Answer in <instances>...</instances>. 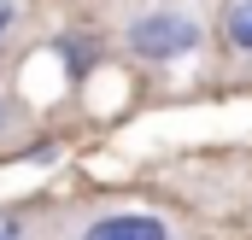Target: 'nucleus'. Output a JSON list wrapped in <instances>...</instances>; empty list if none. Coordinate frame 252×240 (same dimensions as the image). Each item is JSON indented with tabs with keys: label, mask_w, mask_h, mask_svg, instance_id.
<instances>
[{
	"label": "nucleus",
	"mask_w": 252,
	"mask_h": 240,
	"mask_svg": "<svg viewBox=\"0 0 252 240\" xmlns=\"http://www.w3.org/2000/svg\"><path fill=\"white\" fill-rule=\"evenodd\" d=\"M124 47L135 59H153V64L188 59L193 47H199V18H188L182 6H153V12H141L124 30Z\"/></svg>",
	"instance_id": "obj_1"
},
{
	"label": "nucleus",
	"mask_w": 252,
	"mask_h": 240,
	"mask_svg": "<svg viewBox=\"0 0 252 240\" xmlns=\"http://www.w3.org/2000/svg\"><path fill=\"white\" fill-rule=\"evenodd\" d=\"M76 240H170V223L153 211H106L94 217Z\"/></svg>",
	"instance_id": "obj_2"
},
{
	"label": "nucleus",
	"mask_w": 252,
	"mask_h": 240,
	"mask_svg": "<svg viewBox=\"0 0 252 240\" xmlns=\"http://www.w3.org/2000/svg\"><path fill=\"white\" fill-rule=\"evenodd\" d=\"M223 30H229V41H235L241 53H252V0H235V6H229Z\"/></svg>",
	"instance_id": "obj_3"
},
{
	"label": "nucleus",
	"mask_w": 252,
	"mask_h": 240,
	"mask_svg": "<svg viewBox=\"0 0 252 240\" xmlns=\"http://www.w3.org/2000/svg\"><path fill=\"white\" fill-rule=\"evenodd\" d=\"M12 123H18V106H12V100H6V94H0V135H6V129H12Z\"/></svg>",
	"instance_id": "obj_4"
},
{
	"label": "nucleus",
	"mask_w": 252,
	"mask_h": 240,
	"mask_svg": "<svg viewBox=\"0 0 252 240\" xmlns=\"http://www.w3.org/2000/svg\"><path fill=\"white\" fill-rule=\"evenodd\" d=\"M6 24H12V6H6V0H0V35H6Z\"/></svg>",
	"instance_id": "obj_5"
},
{
	"label": "nucleus",
	"mask_w": 252,
	"mask_h": 240,
	"mask_svg": "<svg viewBox=\"0 0 252 240\" xmlns=\"http://www.w3.org/2000/svg\"><path fill=\"white\" fill-rule=\"evenodd\" d=\"M0 240H18V235H12V229H6V223H0Z\"/></svg>",
	"instance_id": "obj_6"
}]
</instances>
